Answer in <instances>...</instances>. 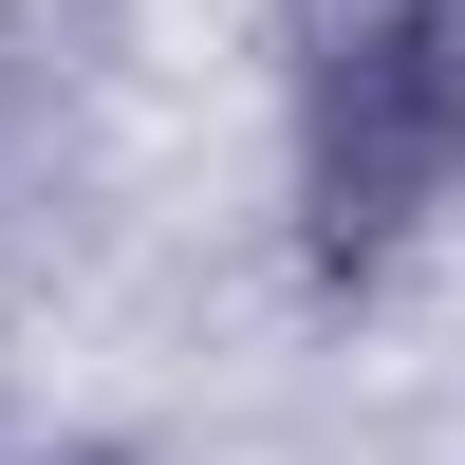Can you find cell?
<instances>
[{
    "label": "cell",
    "instance_id": "obj_1",
    "mask_svg": "<svg viewBox=\"0 0 465 465\" xmlns=\"http://www.w3.org/2000/svg\"><path fill=\"white\" fill-rule=\"evenodd\" d=\"M447 186H465V0L372 19V37H317L298 56V242L354 280Z\"/></svg>",
    "mask_w": 465,
    "mask_h": 465
}]
</instances>
